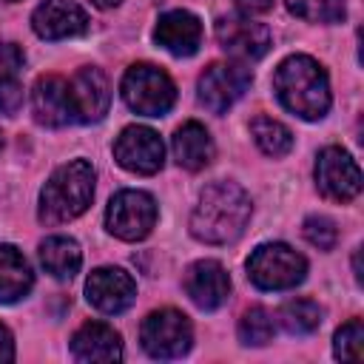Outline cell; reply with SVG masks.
Listing matches in <instances>:
<instances>
[{
	"mask_svg": "<svg viewBox=\"0 0 364 364\" xmlns=\"http://www.w3.org/2000/svg\"><path fill=\"white\" fill-rule=\"evenodd\" d=\"M250 80V71L239 63H210L199 77V102L213 114H225L236 100H242Z\"/></svg>",
	"mask_w": 364,
	"mask_h": 364,
	"instance_id": "obj_8",
	"label": "cell"
},
{
	"mask_svg": "<svg viewBox=\"0 0 364 364\" xmlns=\"http://www.w3.org/2000/svg\"><path fill=\"white\" fill-rule=\"evenodd\" d=\"M273 91L279 102L301 119H321L330 108L327 71L307 54H293L279 63L273 74Z\"/></svg>",
	"mask_w": 364,
	"mask_h": 364,
	"instance_id": "obj_2",
	"label": "cell"
},
{
	"mask_svg": "<svg viewBox=\"0 0 364 364\" xmlns=\"http://www.w3.org/2000/svg\"><path fill=\"white\" fill-rule=\"evenodd\" d=\"M273 3H276V0H236L239 11H245L247 17H250V14H264V11H270Z\"/></svg>",
	"mask_w": 364,
	"mask_h": 364,
	"instance_id": "obj_30",
	"label": "cell"
},
{
	"mask_svg": "<svg viewBox=\"0 0 364 364\" xmlns=\"http://www.w3.org/2000/svg\"><path fill=\"white\" fill-rule=\"evenodd\" d=\"M333 353L341 361H361L364 355V324L361 318H350L347 324L338 327L333 338Z\"/></svg>",
	"mask_w": 364,
	"mask_h": 364,
	"instance_id": "obj_26",
	"label": "cell"
},
{
	"mask_svg": "<svg viewBox=\"0 0 364 364\" xmlns=\"http://www.w3.org/2000/svg\"><path fill=\"white\" fill-rule=\"evenodd\" d=\"M154 40L171 51L173 57H191L199 51L202 46V23L196 14L185 11V9H176V11H165L159 20H156V28H154Z\"/></svg>",
	"mask_w": 364,
	"mask_h": 364,
	"instance_id": "obj_17",
	"label": "cell"
},
{
	"mask_svg": "<svg viewBox=\"0 0 364 364\" xmlns=\"http://www.w3.org/2000/svg\"><path fill=\"white\" fill-rule=\"evenodd\" d=\"M85 296L100 313H122L136 299V282L122 267H97L85 282Z\"/></svg>",
	"mask_w": 364,
	"mask_h": 364,
	"instance_id": "obj_13",
	"label": "cell"
},
{
	"mask_svg": "<svg viewBox=\"0 0 364 364\" xmlns=\"http://www.w3.org/2000/svg\"><path fill=\"white\" fill-rule=\"evenodd\" d=\"M68 97H71V117L77 122H100L108 114V102H111L108 77L97 65H82L68 80Z\"/></svg>",
	"mask_w": 364,
	"mask_h": 364,
	"instance_id": "obj_11",
	"label": "cell"
},
{
	"mask_svg": "<svg viewBox=\"0 0 364 364\" xmlns=\"http://www.w3.org/2000/svg\"><path fill=\"white\" fill-rule=\"evenodd\" d=\"M185 293L199 310H216L228 301L230 293V279L225 267L213 259L193 262L185 273Z\"/></svg>",
	"mask_w": 364,
	"mask_h": 364,
	"instance_id": "obj_16",
	"label": "cell"
},
{
	"mask_svg": "<svg viewBox=\"0 0 364 364\" xmlns=\"http://www.w3.org/2000/svg\"><path fill=\"white\" fill-rule=\"evenodd\" d=\"M23 105V85L17 80L0 82V114H14Z\"/></svg>",
	"mask_w": 364,
	"mask_h": 364,
	"instance_id": "obj_29",
	"label": "cell"
},
{
	"mask_svg": "<svg viewBox=\"0 0 364 364\" xmlns=\"http://www.w3.org/2000/svg\"><path fill=\"white\" fill-rule=\"evenodd\" d=\"M0 145H3V136H0Z\"/></svg>",
	"mask_w": 364,
	"mask_h": 364,
	"instance_id": "obj_33",
	"label": "cell"
},
{
	"mask_svg": "<svg viewBox=\"0 0 364 364\" xmlns=\"http://www.w3.org/2000/svg\"><path fill=\"white\" fill-rule=\"evenodd\" d=\"M6 3H14V0H6Z\"/></svg>",
	"mask_w": 364,
	"mask_h": 364,
	"instance_id": "obj_34",
	"label": "cell"
},
{
	"mask_svg": "<svg viewBox=\"0 0 364 364\" xmlns=\"http://www.w3.org/2000/svg\"><path fill=\"white\" fill-rule=\"evenodd\" d=\"M122 100L131 111L142 117H162L176 102V85L162 68L151 63H136L122 77Z\"/></svg>",
	"mask_w": 364,
	"mask_h": 364,
	"instance_id": "obj_5",
	"label": "cell"
},
{
	"mask_svg": "<svg viewBox=\"0 0 364 364\" xmlns=\"http://www.w3.org/2000/svg\"><path fill=\"white\" fill-rule=\"evenodd\" d=\"M279 324L293 336H307L321 324V307L313 299H290L279 307Z\"/></svg>",
	"mask_w": 364,
	"mask_h": 364,
	"instance_id": "obj_22",
	"label": "cell"
},
{
	"mask_svg": "<svg viewBox=\"0 0 364 364\" xmlns=\"http://www.w3.org/2000/svg\"><path fill=\"white\" fill-rule=\"evenodd\" d=\"M23 68V51L14 43L0 40V82L17 80V71Z\"/></svg>",
	"mask_w": 364,
	"mask_h": 364,
	"instance_id": "obj_28",
	"label": "cell"
},
{
	"mask_svg": "<svg viewBox=\"0 0 364 364\" xmlns=\"http://www.w3.org/2000/svg\"><path fill=\"white\" fill-rule=\"evenodd\" d=\"M304 239L318 250H333L338 230H336L333 219H327V216H307L304 219Z\"/></svg>",
	"mask_w": 364,
	"mask_h": 364,
	"instance_id": "obj_27",
	"label": "cell"
},
{
	"mask_svg": "<svg viewBox=\"0 0 364 364\" xmlns=\"http://www.w3.org/2000/svg\"><path fill=\"white\" fill-rule=\"evenodd\" d=\"M94 6H100V9H114V6H119L122 0H91Z\"/></svg>",
	"mask_w": 364,
	"mask_h": 364,
	"instance_id": "obj_32",
	"label": "cell"
},
{
	"mask_svg": "<svg viewBox=\"0 0 364 364\" xmlns=\"http://www.w3.org/2000/svg\"><path fill=\"white\" fill-rule=\"evenodd\" d=\"M105 225L117 239L139 242L145 239L156 225V202L145 191H119L108 202Z\"/></svg>",
	"mask_w": 364,
	"mask_h": 364,
	"instance_id": "obj_7",
	"label": "cell"
},
{
	"mask_svg": "<svg viewBox=\"0 0 364 364\" xmlns=\"http://www.w3.org/2000/svg\"><path fill=\"white\" fill-rule=\"evenodd\" d=\"M34 284V273L26 256L14 245H0V301H20Z\"/></svg>",
	"mask_w": 364,
	"mask_h": 364,
	"instance_id": "obj_20",
	"label": "cell"
},
{
	"mask_svg": "<svg viewBox=\"0 0 364 364\" xmlns=\"http://www.w3.org/2000/svg\"><path fill=\"white\" fill-rule=\"evenodd\" d=\"M216 43L236 60H259L270 48V28L250 17H222L216 23Z\"/></svg>",
	"mask_w": 364,
	"mask_h": 364,
	"instance_id": "obj_12",
	"label": "cell"
},
{
	"mask_svg": "<svg viewBox=\"0 0 364 364\" xmlns=\"http://www.w3.org/2000/svg\"><path fill=\"white\" fill-rule=\"evenodd\" d=\"M114 159L139 176H151L165 162V145L154 128L145 125H128L114 142Z\"/></svg>",
	"mask_w": 364,
	"mask_h": 364,
	"instance_id": "obj_9",
	"label": "cell"
},
{
	"mask_svg": "<svg viewBox=\"0 0 364 364\" xmlns=\"http://www.w3.org/2000/svg\"><path fill=\"white\" fill-rule=\"evenodd\" d=\"M290 14L307 20V23H341L347 14L344 0H287Z\"/></svg>",
	"mask_w": 364,
	"mask_h": 364,
	"instance_id": "obj_25",
	"label": "cell"
},
{
	"mask_svg": "<svg viewBox=\"0 0 364 364\" xmlns=\"http://www.w3.org/2000/svg\"><path fill=\"white\" fill-rule=\"evenodd\" d=\"M173 156L185 171H202L213 159V139L199 122H185L173 134Z\"/></svg>",
	"mask_w": 364,
	"mask_h": 364,
	"instance_id": "obj_19",
	"label": "cell"
},
{
	"mask_svg": "<svg viewBox=\"0 0 364 364\" xmlns=\"http://www.w3.org/2000/svg\"><path fill=\"white\" fill-rule=\"evenodd\" d=\"M273 336H276V321H273V316L264 307H250V310L242 313V318H239V338H242V344L262 347V344L273 341Z\"/></svg>",
	"mask_w": 364,
	"mask_h": 364,
	"instance_id": "obj_24",
	"label": "cell"
},
{
	"mask_svg": "<svg viewBox=\"0 0 364 364\" xmlns=\"http://www.w3.org/2000/svg\"><path fill=\"white\" fill-rule=\"evenodd\" d=\"M250 134H253L256 145L262 148V154H267V156H284V154H290V148H293V134H290V128L282 125V122L273 119V117H256V119L250 122Z\"/></svg>",
	"mask_w": 364,
	"mask_h": 364,
	"instance_id": "obj_23",
	"label": "cell"
},
{
	"mask_svg": "<svg viewBox=\"0 0 364 364\" xmlns=\"http://www.w3.org/2000/svg\"><path fill=\"white\" fill-rule=\"evenodd\" d=\"M11 358H14V338H11L9 327L0 324V364H6Z\"/></svg>",
	"mask_w": 364,
	"mask_h": 364,
	"instance_id": "obj_31",
	"label": "cell"
},
{
	"mask_svg": "<svg viewBox=\"0 0 364 364\" xmlns=\"http://www.w3.org/2000/svg\"><path fill=\"white\" fill-rule=\"evenodd\" d=\"M316 185L333 202H350L361 191V171L344 148H324L316 156Z\"/></svg>",
	"mask_w": 364,
	"mask_h": 364,
	"instance_id": "obj_10",
	"label": "cell"
},
{
	"mask_svg": "<svg viewBox=\"0 0 364 364\" xmlns=\"http://www.w3.org/2000/svg\"><path fill=\"white\" fill-rule=\"evenodd\" d=\"M247 276L262 290H290L304 282L307 259L284 242H267L250 253Z\"/></svg>",
	"mask_w": 364,
	"mask_h": 364,
	"instance_id": "obj_4",
	"label": "cell"
},
{
	"mask_svg": "<svg viewBox=\"0 0 364 364\" xmlns=\"http://www.w3.org/2000/svg\"><path fill=\"white\" fill-rule=\"evenodd\" d=\"M250 210V196L236 182H216L202 191L191 213V233L208 245H230L245 233Z\"/></svg>",
	"mask_w": 364,
	"mask_h": 364,
	"instance_id": "obj_1",
	"label": "cell"
},
{
	"mask_svg": "<svg viewBox=\"0 0 364 364\" xmlns=\"http://www.w3.org/2000/svg\"><path fill=\"white\" fill-rule=\"evenodd\" d=\"M40 262L46 267V273H51L54 279H71L80 264H82V253H80V245L68 236H48L43 245H40Z\"/></svg>",
	"mask_w": 364,
	"mask_h": 364,
	"instance_id": "obj_21",
	"label": "cell"
},
{
	"mask_svg": "<svg viewBox=\"0 0 364 364\" xmlns=\"http://www.w3.org/2000/svg\"><path fill=\"white\" fill-rule=\"evenodd\" d=\"M139 338L151 358H182L193 344V327L185 313L165 307L145 316Z\"/></svg>",
	"mask_w": 364,
	"mask_h": 364,
	"instance_id": "obj_6",
	"label": "cell"
},
{
	"mask_svg": "<svg viewBox=\"0 0 364 364\" xmlns=\"http://www.w3.org/2000/svg\"><path fill=\"white\" fill-rule=\"evenodd\" d=\"M94 199V168L85 159H71L60 165L40 191V222L63 225L85 213Z\"/></svg>",
	"mask_w": 364,
	"mask_h": 364,
	"instance_id": "obj_3",
	"label": "cell"
},
{
	"mask_svg": "<svg viewBox=\"0 0 364 364\" xmlns=\"http://www.w3.org/2000/svg\"><path fill=\"white\" fill-rule=\"evenodd\" d=\"M31 28L43 40H68L88 31V14L74 0H43L31 14Z\"/></svg>",
	"mask_w": 364,
	"mask_h": 364,
	"instance_id": "obj_14",
	"label": "cell"
},
{
	"mask_svg": "<svg viewBox=\"0 0 364 364\" xmlns=\"http://www.w3.org/2000/svg\"><path fill=\"white\" fill-rule=\"evenodd\" d=\"M31 114L40 125H48V128H63V125L74 122L68 80H63L57 74L37 77V82L31 88Z\"/></svg>",
	"mask_w": 364,
	"mask_h": 364,
	"instance_id": "obj_15",
	"label": "cell"
},
{
	"mask_svg": "<svg viewBox=\"0 0 364 364\" xmlns=\"http://www.w3.org/2000/svg\"><path fill=\"white\" fill-rule=\"evenodd\" d=\"M71 353L77 361H119L122 338L105 321H85L71 336Z\"/></svg>",
	"mask_w": 364,
	"mask_h": 364,
	"instance_id": "obj_18",
	"label": "cell"
}]
</instances>
